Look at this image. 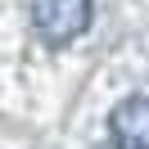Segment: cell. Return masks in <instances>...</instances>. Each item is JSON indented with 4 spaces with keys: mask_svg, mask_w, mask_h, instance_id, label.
I'll use <instances>...</instances> for the list:
<instances>
[{
    "mask_svg": "<svg viewBox=\"0 0 149 149\" xmlns=\"http://www.w3.org/2000/svg\"><path fill=\"white\" fill-rule=\"evenodd\" d=\"M95 18L91 0H32V27L45 45H68L77 41Z\"/></svg>",
    "mask_w": 149,
    "mask_h": 149,
    "instance_id": "obj_1",
    "label": "cell"
},
{
    "mask_svg": "<svg viewBox=\"0 0 149 149\" xmlns=\"http://www.w3.org/2000/svg\"><path fill=\"white\" fill-rule=\"evenodd\" d=\"M109 136L118 149H149V95H127L109 113Z\"/></svg>",
    "mask_w": 149,
    "mask_h": 149,
    "instance_id": "obj_2",
    "label": "cell"
}]
</instances>
